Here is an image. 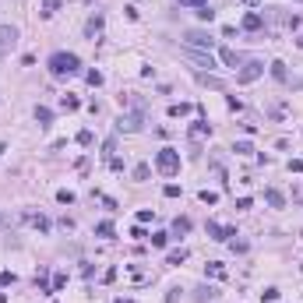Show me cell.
<instances>
[{"instance_id": "1", "label": "cell", "mask_w": 303, "mask_h": 303, "mask_svg": "<svg viewBox=\"0 0 303 303\" xmlns=\"http://www.w3.org/2000/svg\"><path fill=\"white\" fill-rule=\"evenodd\" d=\"M46 67H50L53 78H64V74H78V71H81V60H78L74 53H64V50H60V53H53V57L46 60Z\"/></svg>"}, {"instance_id": "2", "label": "cell", "mask_w": 303, "mask_h": 303, "mask_svg": "<svg viewBox=\"0 0 303 303\" xmlns=\"http://www.w3.org/2000/svg\"><path fill=\"white\" fill-rule=\"evenodd\" d=\"M155 169L162 173V176H176L180 173V152L176 148H162L155 155Z\"/></svg>"}, {"instance_id": "3", "label": "cell", "mask_w": 303, "mask_h": 303, "mask_svg": "<svg viewBox=\"0 0 303 303\" xmlns=\"http://www.w3.org/2000/svg\"><path fill=\"white\" fill-rule=\"evenodd\" d=\"M183 39H187V50H212V35L208 32H201V28H187L183 32Z\"/></svg>"}, {"instance_id": "4", "label": "cell", "mask_w": 303, "mask_h": 303, "mask_svg": "<svg viewBox=\"0 0 303 303\" xmlns=\"http://www.w3.org/2000/svg\"><path fill=\"white\" fill-rule=\"evenodd\" d=\"M261 74H264V64L261 60H243V67L236 71V81L240 85H250V81H257Z\"/></svg>"}, {"instance_id": "5", "label": "cell", "mask_w": 303, "mask_h": 303, "mask_svg": "<svg viewBox=\"0 0 303 303\" xmlns=\"http://www.w3.org/2000/svg\"><path fill=\"white\" fill-rule=\"evenodd\" d=\"M183 57H187V60H194L198 67H208V71H212V67H219V64H215V57H212V53H205V50H183Z\"/></svg>"}, {"instance_id": "6", "label": "cell", "mask_w": 303, "mask_h": 303, "mask_svg": "<svg viewBox=\"0 0 303 303\" xmlns=\"http://www.w3.org/2000/svg\"><path fill=\"white\" fill-rule=\"evenodd\" d=\"M240 25H243V32H261V28H264V14H261V11H247Z\"/></svg>"}, {"instance_id": "7", "label": "cell", "mask_w": 303, "mask_h": 303, "mask_svg": "<svg viewBox=\"0 0 303 303\" xmlns=\"http://www.w3.org/2000/svg\"><path fill=\"white\" fill-rule=\"evenodd\" d=\"M21 222H28V226H35L39 233H50V219H46L43 212H25V215H21Z\"/></svg>"}, {"instance_id": "8", "label": "cell", "mask_w": 303, "mask_h": 303, "mask_svg": "<svg viewBox=\"0 0 303 303\" xmlns=\"http://www.w3.org/2000/svg\"><path fill=\"white\" fill-rule=\"evenodd\" d=\"M14 43H18V28H14V25H0V53L11 50Z\"/></svg>"}, {"instance_id": "9", "label": "cell", "mask_w": 303, "mask_h": 303, "mask_svg": "<svg viewBox=\"0 0 303 303\" xmlns=\"http://www.w3.org/2000/svg\"><path fill=\"white\" fill-rule=\"evenodd\" d=\"M208 236H212V240H219V243H226L229 236H236V229H226V226H219V222H208Z\"/></svg>"}, {"instance_id": "10", "label": "cell", "mask_w": 303, "mask_h": 303, "mask_svg": "<svg viewBox=\"0 0 303 303\" xmlns=\"http://www.w3.org/2000/svg\"><path fill=\"white\" fill-rule=\"evenodd\" d=\"M117 131H127V134L141 131V117H120V120H117Z\"/></svg>"}, {"instance_id": "11", "label": "cell", "mask_w": 303, "mask_h": 303, "mask_svg": "<svg viewBox=\"0 0 303 303\" xmlns=\"http://www.w3.org/2000/svg\"><path fill=\"white\" fill-rule=\"evenodd\" d=\"M268 67H272V78H275V81H282V85L289 81V71H286V64H282V60H272Z\"/></svg>"}, {"instance_id": "12", "label": "cell", "mask_w": 303, "mask_h": 303, "mask_svg": "<svg viewBox=\"0 0 303 303\" xmlns=\"http://www.w3.org/2000/svg\"><path fill=\"white\" fill-rule=\"evenodd\" d=\"M205 134H212V127H208V120H205V117H198V120H194V127H191V138H205Z\"/></svg>"}, {"instance_id": "13", "label": "cell", "mask_w": 303, "mask_h": 303, "mask_svg": "<svg viewBox=\"0 0 303 303\" xmlns=\"http://www.w3.org/2000/svg\"><path fill=\"white\" fill-rule=\"evenodd\" d=\"M264 201H268L272 208H282V205H286V198H282V191H275V187H268V191H264Z\"/></svg>"}, {"instance_id": "14", "label": "cell", "mask_w": 303, "mask_h": 303, "mask_svg": "<svg viewBox=\"0 0 303 303\" xmlns=\"http://www.w3.org/2000/svg\"><path fill=\"white\" fill-rule=\"evenodd\" d=\"M222 64H229V67H243V57H240V53H236V50H222Z\"/></svg>"}, {"instance_id": "15", "label": "cell", "mask_w": 303, "mask_h": 303, "mask_svg": "<svg viewBox=\"0 0 303 303\" xmlns=\"http://www.w3.org/2000/svg\"><path fill=\"white\" fill-rule=\"evenodd\" d=\"M99 32H102V14H95V18H88V25H85V35H92V39H95Z\"/></svg>"}, {"instance_id": "16", "label": "cell", "mask_w": 303, "mask_h": 303, "mask_svg": "<svg viewBox=\"0 0 303 303\" xmlns=\"http://www.w3.org/2000/svg\"><path fill=\"white\" fill-rule=\"evenodd\" d=\"M35 120H39V127H50V120H53V113H50L46 106H35Z\"/></svg>"}, {"instance_id": "17", "label": "cell", "mask_w": 303, "mask_h": 303, "mask_svg": "<svg viewBox=\"0 0 303 303\" xmlns=\"http://www.w3.org/2000/svg\"><path fill=\"white\" fill-rule=\"evenodd\" d=\"M215 296H219V289H212V286H201V289H198V303L215 300Z\"/></svg>"}, {"instance_id": "18", "label": "cell", "mask_w": 303, "mask_h": 303, "mask_svg": "<svg viewBox=\"0 0 303 303\" xmlns=\"http://www.w3.org/2000/svg\"><path fill=\"white\" fill-rule=\"evenodd\" d=\"M208 275H212V279H226V268H222L219 261H208Z\"/></svg>"}, {"instance_id": "19", "label": "cell", "mask_w": 303, "mask_h": 303, "mask_svg": "<svg viewBox=\"0 0 303 303\" xmlns=\"http://www.w3.org/2000/svg\"><path fill=\"white\" fill-rule=\"evenodd\" d=\"M57 7H60V0H43V18H53Z\"/></svg>"}, {"instance_id": "20", "label": "cell", "mask_w": 303, "mask_h": 303, "mask_svg": "<svg viewBox=\"0 0 303 303\" xmlns=\"http://www.w3.org/2000/svg\"><path fill=\"white\" fill-rule=\"evenodd\" d=\"M183 113H191L187 102H173V106H169V117H183Z\"/></svg>"}, {"instance_id": "21", "label": "cell", "mask_w": 303, "mask_h": 303, "mask_svg": "<svg viewBox=\"0 0 303 303\" xmlns=\"http://www.w3.org/2000/svg\"><path fill=\"white\" fill-rule=\"evenodd\" d=\"M166 261H169V264H183V261H187V250H169Z\"/></svg>"}, {"instance_id": "22", "label": "cell", "mask_w": 303, "mask_h": 303, "mask_svg": "<svg viewBox=\"0 0 303 303\" xmlns=\"http://www.w3.org/2000/svg\"><path fill=\"white\" fill-rule=\"evenodd\" d=\"M148 162H141V166H134V173H131V176H134V180H148Z\"/></svg>"}, {"instance_id": "23", "label": "cell", "mask_w": 303, "mask_h": 303, "mask_svg": "<svg viewBox=\"0 0 303 303\" xmlns=\"http://www.w3.org/2000/svg\"><path fill=\"white\" fill-rule=\"evenodd\" d=\"M187 229H191V219H176V222H173V233H176V236H183Z\"/></svg>"}, {"instance_id": "24", "label": "cell", "mask_w": 303, "mask_h": 303, "mask_svg": "<svg viewBox=\"0 0 303 303\" xmlns=\"http://www.w3.org/2000/svg\"><path fill=\"white\" fill-rule=\"evenodd\" d=\"M233 152H236V155H250V152H254V145H250V141H236V145H233Z\"/></svg>"}, {"instance_id": "25", "label": "cell", "mask_w": 303, "mask_h": 303, "mask_svg": "<svg viewBox=\"0 0 303 303\" xmlns=\"http://www.w3.org/2000/svg\"><path fill=\"white\" fill-rule=\"evenodd\" d=\"M194 14H198V18H201V21H212V18H215V11H212V7H208V4H205V7H198V11H194Z\"/></svg>"}, {"instance_id": "26", "label": "cell", "mask_w": 303, "mask_h": 303, "mask_svg": "<svg viewBox=\"0 0 303 303\" xmlns=\"http://www.w3.org/2000/svg\"><path fill=\"white\" fill-rule=\"evenodd\" d=\"M148 240H152V247H166V240H169V233H152Z\"/></svg>"}, {"instance_id": "27", "label": "cell", "mask_w": 303, "mask_h": 303, "mask_svg": "<svg viewBox=\"0 0 303 303\" xmlns=\"http://www.w3.org/2000/svg\"><path fill=\"white\" fill-rule=\"evenodd\" d=\"M95 233H99V236H113V222H109V219H106V222H99Z\"/></svg>"}, {"instance_id": "28", "label": "cell", "mask_w": 303, "mask_h": 303, "mask_svg": "<svg viewBox=\"0 0 303 303\" xmlns=\"http://www.w3.org/2000/svg\"><path fill=\"white\" fill-rule=\"evenodd\" d=\"M57 201H60V205H74V194H71V191H57Z\"/></svg>"}, {"instance_id": "29", "label": "cell", "mask_w": 303, "mask_h": 303, "mask_svg": "<svg viewBox=\"0 0 303 303\" xmlns=\"http://www.w3.org/2000/svg\"><path fill=\"white\" fill-rule=\"evenodd\" d=\"M198 198H201V201H205V205H215V201H219V194H215V191H201V194H198Z\"/></svg>"}, {"instance_id": "30", "label": "cell", "mask_w": 303, "mask_h": 303, "mask_svg": "<svg viewBox=\"0 0 303 303\" xmlns=\"http://www.w3.org/2000/svg\"><path fill=\"white\" fill-rule=\"evenodd\" d=\"M64 286H67V275H64V272H57V275H53V293H57V289H64Z\"/></svg>"}, {"instance_id": "31", "label": "cell", "mask_w": 303, "mask_h": 303, "mask_svg": "<svg viewBox=\"0 0 303 303\" xmlns=\"http://www.w3.org/2000/svg\"><path fill=\"white\" fill-rule=\"evenodd\" d=\"M113 148H117V141H113V138H109V141H106V145H102V159H106V162H109V159H113Z\"/></svg>"}, {"instance_id": "32", "label": "cell", "mask_w": 303, "mask_h": 303, "mask_svg": "<svg viewBox=\"0 0 303 303\" xmlns=\"http://www.w3.org/2000/svg\"><path fill=\"white\" fill-rule=\"evenodd\" d=\"M88 85H92V88H99V85H102V74H99V71H88Z\"/></svg>"}, {"instance_id": "33", "label": "cell", "mask_w": 303, "mask_h": 303, "mask_svg": "<svg viewBox=\"0 0 303 303\" xmlns=\"http://www.w3.org/2000/svg\"><path fill=\"white\" fill-rule=\"evenodd\" d=\"M201 78V85H212V88H222V81H219V78H208V74H198Z\"/></svg>"}, {"instance_id": "34", "label": "cell", "mask_w": 303, "mask_h": 303, "mask_svg": "<svg viewBox=\"0 0 303 303\" xmlns=\"http://www.w3.org/2000/svg\"><path fill=\"white\" fill-rule=\"evenodd\" d=\"M261 300H264V303H275V300H279V289H264V293H261Z\"/></svg>"}, {"instance_id": "35", "label": "cell", "mask_w": 303, "mask_h": 303, "mask_svg": "<svg viewBox=\"0 0 303 303\" xmlns=\"http://www.w3.org/2000/svg\"><path fill=\"white\" fill-rule=\"evenodd\" d=\"M78 145H85V148H88V145H92V131H81V134H78Z\"/></svg>"}, {"instance_id": "36", "label": "cell", "mask_w": 303, "mask_h": 303, "mask_svg": "<svg viewBox=\"0 0 303 303\" xmlns=\"http://www.w3.org/2000/svg\"><path fill=\"white\" fill-rule=\"evenodd\" d=\"M162 194H166V198H180V187H176V183H166V191H162Z\"/></svg>"}, {"instance_id": "37", "label": "cell", "mask_w": 303, "mask_h": 303, "mask_svg": "<svg viewBox=\"0 0 303 303\" xmlns=\"http://www.w3.org/2000/svg\"><path fill=\"white\" fill-rule=\"evenodd\" d=\"M205 4H208V0H180V7H194V11L205 7Z\"/></svg>"}, {"instance_id": "38", "label": "cell", "mask_w": 303, "mask_h": 303, "mask_svg": "<svg viewBox=\"0 0 303 303\" xmlns=\"http://www.w3.org/2000/svg\"><path fill=\"white\" fill-rule=\"evenodd\" d=\"M78 106H81V102H78L74 95H64V109H78Z\"/></svg>"}, {"instance_id": "39", "label": "cell", "mask_w": 303, "mask_h": 303, "mask_svg": "<svg viewBox=\"0 0 303 303\" xmlns=\"http://www.w3.org/2000/svg\"><path fill=\"white\" fill-rule=\"evenodd\" d=\"M138 222H141V226L152 222V208H141V212H138Z\"/></svg>"}, {"instance_id": "40", "label": "cell", "mask_w": 303, "mask_h": 303, "mask_svg": "<svg viewBox=\"0 0 303 303\" xmlns=\"http://www.w3.org/2000/svg\"><path fill=\"white\" fill-rule=\"evenodd\" d=\"M131 236H134V240H148V233H145L141 226H134V229H131Z\"/></svg>"}, {"instance_id": "41", "label": "cell", "mask_w": 303, "mask_h": 303, "mask_svg": "<svg viewBox=\"0 0 303 303\" xmlns=\"http://www.w3.org/2000/svg\"><path fill=\"white\" fill-rule=\"evenodd\" d=\"M11 282H14V275H11V272H4V275H0V286H11Z\"/></svg>"}, {"instance_id": "42", "label": "cell", "mask_w": 303, "mask_h": 303, "mask_svg": "<svg viewBox=\"0 0 303 303\" xmlns=\"http://www.w3.org/2000/svg\"><path fill=\"white\" fill-rule=\"evenodd\" d=\"M240 4H247V7H261V0H240Z\"/></svg>"}, {"instance_id": "43", "label": "cell", "mask_w": 303, "mask_h": 303, "mask_svg": "<svg viewBox=\"0 0 303 303\" xmlns=\"http://www.w3.org/2000/svg\"><path fill=\"white\" fill-rule=\"evenodd\" d=\"M296 46H300V50H303V32H300V35H296Z\"/></svg>"}, {"instance_id": "44", "label": "cell", "mask_w": 303, "mask_h": 303, "mask_svg": "<svg viewBox=\"0 0 303 303\" xmlns=\"http://www.w3.org/2000/svg\"><path fill=\"white\" fill-rule=\"evenodd\" d=\"M4 152H7V145H4V141H0V155H4Z\"/></svg>"}, {"instance_id": "45", "label": "cell", "mask_w": 303, "mask_h": 303, "mask_svg": "<svg viewBox=\"0 0 303 303\" xmlns=\"http://www.w3.org/2000/svg\"><path fill=\"white\" fill-rule=\"evenodd\" d=\"M117 303H131V300H117Z\"/></svg>"}, {"instance_id": "46", "label": "cell", "mask_w": 303, "mask_h": 303, "mask_svg": "<svg viewBox=\"0 0 303 303\" xmlns=\"http://www.w3.org/2000/svg\"><path fill=\"white\" fill-rule=\"evenodd\" d=\"M0 226H4V215H0Z\"/></svg>"}]
</instances>
